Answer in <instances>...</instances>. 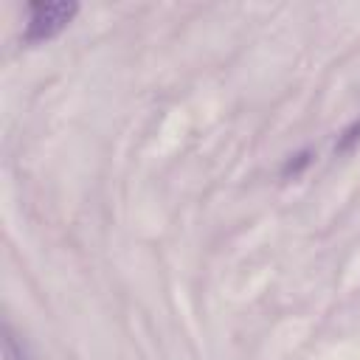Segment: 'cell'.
Instances as JSON below:
<instances>
[{
	"label": "cell",
	"instance_id": "obj_3",
	"mask_svg": "<svg viewBox=\"0 0 360 360\" xmlns=\"http://www.w3.org/2000/svg\"><path fill=\"white\" fill-rule=\"evenodd\" d=\"M309 163H312V152H309V149H301V152H295V155H290V158L284 160L281 177H298Z\"/></svg>",
	"mask_w": 360,
	"mask_h": 360
},
{
	"label": "cell",
	"instance_id": "obj_1",
	"mask_svg": "<svg viewBox=\"0 0 360 360\" xmlns=\"http://www.w3.org/2000/svg\"><path fill=\"white\" fill-rule=\"evenodd\" d=\"M79 3L76 0H53V3H31V17L22 34L25 45H37V42H48L56 34H62L68 28V22L76 17Z\"/></svg>",
	"mask_w": 360,
	"mask_h": 360
},
{
	"label": "cell",
	"instance_id": "obj_4",
	"mask_svg": "<svg viewBox=\"0 0 360 360\" xmlns=\"http://www.w3.org/2000/svg\"><path fill=\"white\" fill-rule=\"evenodd\" d=\"M3 354H6V360H28L25 349L17 343V338H14V332L8 326H3Z\"/></svg>",
	"mask_w": 360,
	"mask_h": 360
},
{
	"label": "cell",
	"instance_id": "obj_2",
	"mask_svg": "<svg viewBox=\"0 0 360 360\" xmlns=\"http://www.w3.org/2000/svg\"><path fill=\"white\" fill-rule=\"evenodd\" d=\"M360 143V118L352 121L349 127H343L338 132V141H335V155H349L354 146Z\"/></svg>",
	"mask_w": 360,
	"mask_h": 360
}]
</instances>
